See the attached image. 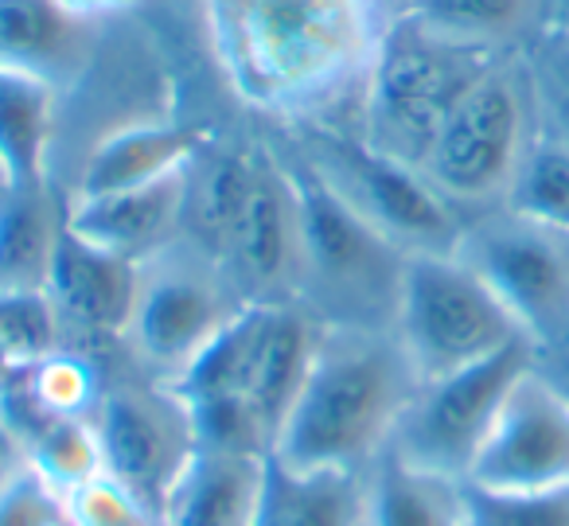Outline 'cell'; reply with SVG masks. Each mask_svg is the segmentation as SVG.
<instances>
[{
    "label": "cell",
    "mask_w": 569,
    "mask_h": 526,
    "mask_svg": "<svg viewBox=\"0 0 569 526\" xmlns=\"http://www.w3.org/2000/svg\"><path fill=\"white\" fill-rule=\"evenodd\" d=\"M199 17L242 106L281 126L351 121L395 0H199Z\"/></svg>",
    "instance_id": "1"
},
{
    "label": "cell",
    "mask_w": 569,
    "mask_h": 526,
    "mask_svg": "<svg viewBox=\"0 0 569 526\" xmlns=\"http://www.w3.org/2000/svg\"><path fill=\"white\" fill-rule=\"evenodd\" d=\"M421 375L395 331L325 324L309 378L273 440V460L297 472H359L390 448Z\"/></svg>",
    "instance_id": "2"
},
{
    "label": "cell",
    "mask_w": 569,
    "mask_h": 526,
    "mask_svg": "<svg viewBox=\"0 0 569 526\" xmlns=\"http://www.w3.org/2000/svg\"><path fill=\"white\" fill-rule=\"evenodd\" d=\"M503 56L507 51L457 43L395 12L348 126H356L371 149L421 172L452 106Z\"/></svg>",
    "instance_id": "3"
},
{
    "label": "cell",
    "mask_w": 569,
    "mask_h": 526,
    "mask_svg": "<svg viewBox=\"0 0 569 526\" xmlns=\"http://www.w3.org/2000/svg\"><path fill=\"white\" fill-rule=\"evenodd\" d=\"M301 191V285L297 305L320 324L395 331L410 254L367 227L301 160L281 149Z\"/></svg>",
    "instance_id": "4"
},
{
    "label": "cell",
    "mask_w": 569,
    "mask_h": 526,
    "mask_svg": "<svg viewBox=\"0 0 569 526\" xmlns=\"http://www.w3.org/2000/svg\"><path fill=\"white\" fill-rule=\"evenodd\" d=\"M293 152L348 211H356L367 227L413 254H457L465 215L437 196V188L402 160L371 149L356 126L336 118L289 121Z\"/></svg>",
    "instance_id": "5"
},
{
    "label": "cell",
    "mask_w": 569,
    "mask_h": 526,
    "mask_svg": "<svg viewBox=\"0 0 569 526\" xmlns=\"http://www.w3.org/2000/svg\"><path fill=\"white\" fill-rule=\"evenodd\" d=\"M538 106L522 51H507L468 87L437 133L421 176L460 215L507 204L527 152L535 149Z\"/></svg>",
    "instance_id": "6"
},
{
    "label": "cell",
    "mask_w": 569,
    "mask_h": 526,
    "mask_svg": "<svg viewBox=\"0 0 569 526\" xmlns=\"http://www.w3.org/2000/svg\"><path fill=\"white\" fill-rule=\"evenodd\" d=\"M395 336L402 339L421 383L476 367L530 339L511 308L457 254H413L406 266Z\"/></svg>",
    "instance_id": "7"
},
{
    "label": "cell",
    "mask_w": 569,
    "mask_h": 526,
    "mask_svg": "<svg viewBox=\"0 0 569 526\" xmlns=\"http://www.w3.org/2000/svg\"><path fill=\"white\" fill-rule=\"evenodd\" d=\"M242 308L219 261L176 238L141 261L137 305L121 351L129 355V367L176 383Z\"/></svg>",
    "instance_id": "8"
},
{
    "label": "cell",
    "mask_w": 569,
    "mask_h": 526,
    "mask_svg": "<svg viewBox=\"0 0 569 526\" xmlns=\"http://www.w3.org/2000/svg\"><path fill=\"white\" fill-rule=\"evenodd\" d=\"M457 258L511 308L538 351L569 339V227L499 204L468 215Z\"/></svg>",
    "instance_id": "9"
},
{
    "label": "cell",
    "mask_w": 569,
    "mask_h": 526,
    "mask_svg": "<svg viewBox=\"0 0 569 526\" xmlns=\"http://www.w3.org/2000/svg\"><path fill=\"white\" fill-rule=\"evenodd\" d=\"M106 476L126 487L160 523L176 479L199 453L196 417L172 383L126 367V375L102 386L94 406Z\"/></svg>",
    "instance_id": "10"
},
{
    "label": "cell",
    "mask_w": 569,
    "mask_h": 526,
    "mask_svg": "<svg viewBox=\"0 0 569 526\" xmlns=\"http://www.w3.org/2000/svg\"><path fill=\"white\" fill-rule=\"evenodd\" d=\"M538 347L530 339L441 378H426L406 406L387 453L421 472L465 484L503 409L511 386L535 367Z\"/></svg>",
    "instance_id": "11"
},
{
    "label": "cell",
    "mask_w": 569,
    "mask_h": 526,
    "mask_svg": "<svg viewBox=\"0 0 569 526\" xmlns=\"http://www.w3.org/2000/svg\"><path fill=\"white\" fill-rule=\"evenodd\" d=\"M465 484L488 492L569 487V390L538 359L511 386Z\"/></svg>",
    "instance_id": "12"
},
{
    "label": "cell",
    "mask_w": 569,
    "mask_h": 526,
    "mask_svg": "<svg viewBox=\"0 0 569 526\" xmlns=\"http://www.w3.org/2000/svg\"><path fill=\"white\" fill-rule=\"evenodd\" d=\"M230 289L246 308L297 305L301 285V191L277 145H258V172L230 250L222 258Z\"/></svg>",
    "instance_id": "13"
},
{
    "label": "cell",
    "mask_w": 569,
    "mask_h": 526,
    "mask_svg": "<svg viewBox=\"0 0 569 526\" xmlns=\"http://www.w3.org/2000/svg\"><path fill=\"white\" fill-rule=\"evenodd\" d=\"M137 281H141L137 261L82 242L79 235L67 230L63 219V235H59L48 274V292L63 316L71 351L98 359V351L106 347H121L137 305Z\"/></svg>",
    "instance_id": "14"
},
{
    "label": "cell",
    "mask_w": 569,
    "mask_h": 526,
    "mask_svg": "<svg viewBox=\"0 0 569 526\" xmlns=\"http://www.w3.org/2000/svg\"><path fill=\"white\" fill-rule=\"evenodd\" d=\"M106 20H82L59 0H0V67L67 95L94 67Z\"/></svg>",
    "instance_id": "15"
},
{
    "label": "cell",
    "mask_w": 569,
    "mask_h": 526,
    "mask_svg": "<svg viewBox=\"0 0 569 526\" xmlns=\"http://www.w3.org/2000/svg\"><path fill=\"white\" fill-rule=\"evenodd\" d=\"M183 172L160 176L152 183H137L126 191H106V196L67 199V230L82 242L110 250L141 266L157 250L180 238L183 215Z\"/></svg>",
    "instance_id": "16"
},
{
    "label": "cell",
    "mask_w": 569,
    "mask_h": 526,
    "mask_svg": "<svg viewBox=\"0 0 569 526\" xmlns=\"http://www.w3.org/2000/svg\"><path fill=\"white\" fill-rule=\"evenodd\" d=\"M258 145L261 141H227V137L211 133L183 172L180 238L219 266L227 258L238 222H242L246 199H250L253 172H258Z\"/></svg>",
    "instance_id": "17"
},
{
    "label": "cell",
    "mask_w": 569,
    "mask_h": 526,
    "mask_svg": "<svg viewBox=\"0 0 569 526\" xmlns=\"http://www.w3.org/2000/svg\"><path fill=\"white\" fill-rule=\"evenodd\" d=\"M207 137H211L207 129L183 126L176 118H141L113 126L94 145H87L74 183L63 191V199L126 191L137 188V183H152L160 176L180 172Z\"/></svg>",
    "instance_id": "18"
},
{
    "label": "cell",
    "mask_w": 569,
    "mask_h": 526,
    "mask_svg": "<svg viewBox=\"0 0 569 526\" xmlns=\"http://www.w3.org/2000/svg\"><path fill=\"white\" fill-rule=\"evenodd\" d=\"M269 456L199 448L176 479L160 526H258Z\"/></svg>",
    "instance_id": "19"
},
{
    "label": "cell",
    "mask_w": 569,
    "mask_h": 526,
    "mask_svg": "<svg viewBox=\"0 0 569 526\" xmlns=\"http://www.w3.org/2000/svg\"><path fill=\"white\" fill-rule=\"evenodd\" d=\"M63 95L51 82L0 67V160L17 188H51Z\"/></svg>",
    "instance_id": "20"
},
{
    "label": "cell",
    "mask_w": 569,
    "mask_h": 526,
    "mask_svg": "<svg viewBox=\"0 0 569 526\" xmlns=\"http://www.w3.org/2000/svg\"><path fill=\"white\" fill-rule=\"evenodd\" d=\"M320 331H325V324L309 308L301 305L269 308L266 336H261L258 363H253V378H250V406L261 417V425H266L269 440H277L284 417H289L297 394H301L305 378H309Z\"/></svg>",
    "instance_id": "21"
},
{
    "label": "cell",
    "mask_w": 569,
    "mask_h": 526,
    "mask_svg": "<svg viewBox=\"0 0 569 526\" xmlns=\"http://www.w3.org/2000/svg\"><path fill=\"white\" fill-rule=\"evenodd\" d=\"M395 12L483 51H522L553 24V0H395Z\"/></svg>",
    "instance_id": "22"
},
{
    "label": "cell",
    "mask_w": 569,
    "mask_h": 526,
    "mask_svg": "<svg viewBox=\"0 0 569 526\" xmlns=\"http://www.w3.org/2000/svg\"><path fill=\"white\" fill-rule=\"evenodd\" d=\"M367 472H297L269 456L258 526H363Z\"/></svg>",
    "instance_id": "23"
},
{
    "label": "cell",
    "mask_w": 569,
    "mask_h": 526,
    "mask_svg": "<svg viewBox=\"0 0 569 526\" xmlns=\"http://www.w3.org/2000/svg\"><path fill=\"white\" fill-rule=\"evenodd\" d=\"M363 526H465V484L382 453L367 468Z\"/></svg>",
    "instance_id": "24"
},
{
    "label": "cell",
    "mask_w": 569,
    "mask_h": 526,
    "mask_svg": "<svg viewBox=\"0 0 569 526\" xmlns=\"http://www.w3.org/2000/svg\"><path fill=\"white\" fill-rule=\"evenodd\" d=\"M67 199L56 188H12L0 199V285L48 289Z\"/></svg>",
    "instance_id": "25"
},
{
    "label": "cell",
    "mask_w": 569,
    "mask_h": 526,
    "mask_svg": "<svg viewBox=\"0 0 569 526\" xmlns=\"http://www.w3.org/2000/svg\"><path fill=\"white\" fill-rule=\"evenodd\" d=\"M28 445V464L48 479L63 499L74 487L106 476L102 440H98L94 414L87 417H28L17 425Z\"/></svg>",
    "instance_id": "26"
},
{
    "label": "cell",
    "mask_w": 569,
    "mask_h": 526,
    "mask_svg": "<svg viewBox=\"0 0 569 526\" xmlns=\"http://www.w3.org/2000/svg\"><path fill=\"white\" fill-rule=\"evenodd\" d=\"M0 347L20 367H36V363L63 351L67 347L63 316H59L48 289H36V285H0Z\"/></svg>",
    "instance_id": "27"
},
{
    "label": "cell",
    "mask_w": 569,
    "mask_h": 526,
    "mask_svg": "<svg viewBox=\"0 0 569 526\" xmlns=\"http://www.w3.org/2000/svg\"><path fill=\"white\" fill-rule=\"evenodd\" d=\"M535 87L538 126L550 141L569 149V24H546L522 48Z\"/></svg>",
    "instance_id": "28"
},
{
    "label": "cell",
    "mask_w": 569,
    "mask_h": 526,
    "mask_svg": "<svg viewBox=\"0 0 569 526\" xmlns=\"http://www.w3.org/2000/svg\"><path fill=\"white\" fill-rule=\"evenodd\" d=\"M507 207L535 215L553 227H569V149L538 133L535 149L527 152L519 176L511 183Z\"/></svg>",
    "instance_id": "29"
},
{
    "label": "cell",
    "mask_w": 569,
    "mask_h": 526,
    "mask_svg": "<svg viewBox=\"0 0 569 526\" xmlns=\"http://www.w3.org/2000/svg\"><path fill=\"white\" fill-rule=\"evenodd\" d=\"M465 526H569V487L488 492L465 484Z\"/></svg>",
    "instance_id": "30"
},
{
    "label": "cell",
    "mask_w": 569,
    "mask_h": 526,
    "mask_svg": "<svg viewBox=\"0 0 569 526\" xmlns=\"http://www.w3.org/2000/svg\"><path fill=\"white\" fill-rule=\"evenodd\" d=\"M67 515L71 526H160L126 487H118L110 476H98L90 484L74 487L67 495Z\"/></svg>",
    "instance_id": "31"
},
{
    "label": "cell",
    "mask_w": 569,
    "mask_h": 526,
    "mask_svg": "<svg viewBox=\"0 0 569 526\" xmlns=\"http://www.w3.org/2000/svg\"><path fill=\"white\" fill-rule=\"evenodd\" d=\"M0 526H71L63 492L28 464L9 487H0Z\"/></svg>",
    "instance_id": "32"
},
{
    "label": "cell",
    "mask_w": 569,
    "mask_h": 526,
    "mask_svg": "<svg viewBox=\"0 0 569 526\" xmlns=\"http://www.w3.org/2000/svg\"><path fill=\"white\" fill-rule=\"evenodd\" d=\"M24 468H28V445L17 425L9 421V414L0 409V487H9Z\"/></svg>",
    "instance_id": "33"
},
{
    "label": "cell",
    "mask_w": 569,
    "mask_h": 526,
    "mask_svg": "<svg viewBox=\"0 0 569 526\" xmlns=\"http://www.w3.org/2000/svg\"><path fill=\"white\" fill-rule=\"evenodd\" d=\"M538 363H542V370H550V375L569 390V339L558 347H550V351H538Z\"/></svg>",
    "instance_id": "34"
},
{
    "label": "cell",
    "mask_w": 569,
    "mask_h": 526,
    "mask_svg": "<svg viewBox=\"0 0 569 526\" xmlns=\"http://www.w3.org/2000/svg\"><path fill=\"white\" fill-rule=\"evenodd\" d=\"M24 370L28 367H20V363L12 359V355L4 351V347H0V401H4L12 390H17V383L24 378Z\"/></svg>",
    "instance_id": "35"
},
{
    "label": "cell",
    "mask_w": 569,
    "mask_h": 526,
    "mask_svg": "<svg viewBox=\"0 0 569 526\" xmlns=\"http://www.w3.org/2000/svg\"><path fill=\"white\" fill-rule=\"evenodd\" d=\"M17 188V183H12V176H9V168H4V160H0V199L9 196V191Z\"/></svg>",
    "instance_id": "36"
}]
</instances>
